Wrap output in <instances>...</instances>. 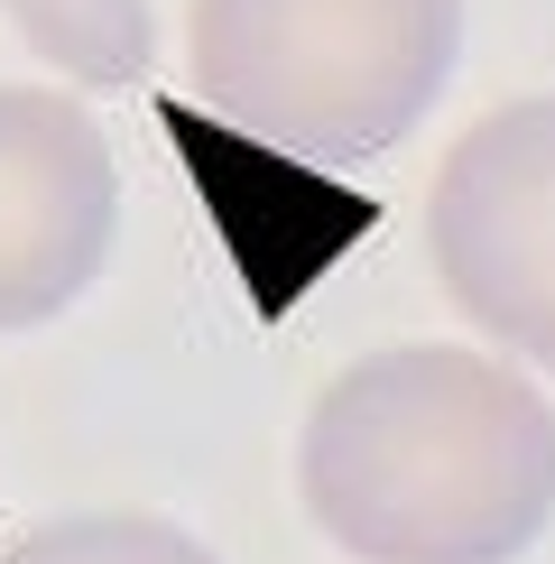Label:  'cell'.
Masks as SVG:
<instances>
[{
  "mask_svg": "<svg viewBox=\"0 0 555 564\" xmlns=\"http://www.w3.org/2000/svg\"><path fill=\"white\" fill-rule=\"evenodd\" d=\"M296 500L352 564H519L555 528V398L481 343H389L315 389Z\"/></svg>",
  "mask_w": 555,
  "mask_h": 564,
  "instance_id": "obj_1",
  "label": "cell"
},
{
  "mask_svg": "<svg viewBox=\"0 0 555 564\" xmlns=\"http://www.w3.org/2000/svg\"><path fill=\"white\" fill-rule=\"evenodd\" d=\"M185 84L296 167H370L435 121L463 0H185Z\"/></svg>",
  "mask_w": 555,
  "mask_h": 564,
  "instance_id": "obj_2",
  "label": "cell"
},
{
  "mask_svg": "<svg viewBox=\"0 0 555 564\" xmlns=\"http://www.w3.org/2000/svg\"><path fill=\"white\" fill-rule=\"evenodd\" d=\"M426 269L481 351L555 380V93L454 130L426 185Z\"/></svg>",
  "mask_w": 555,
  "mask_h": 564,
  "instance_id": "obj_3",
  "label": "cell"
},
{
  "mask_svg": "<svg viewBox=\"0 0 555 564\" xmlns=\"http://www.w3.org/2000/svg\"><path fill=\"white\" fill-rule=\"evenodd\" d=\"M121 241V158L65 84L0 75V334L92 296Z\"/></svg>",
  "mask_w": 555,
  "mask_h": 564,
  "instance_id": "obj_4",
  "label": "cell"
},
{
  "mask_svg": "<svg viewBox=\"0 0 555 564\" xmlns=\"http://www.w3.org/2000/svg\"><path fill=\"white\" fill-rule=\"evenodd\" d=\"M0 19L46 65V84H65V93H121L157 65L149 0H0Z\"/></svg>",
  "mask_w": 555,
  "mask_h": 564,
  "instance_id": "obj_5",
  "label": "cell"
},
{
  "mask_svg": "<svg viewBox=\"0 0 555 564\" xmlns=\"http://www.w3.org/2000/svg\"><path fill=\"white\" fill-rule=\"evenodd\" d=\"M0 564H222V555L167 509H65V519L10 536Z\"/></svg>",
  "mask_w": 555,
  "mask_h": 564,
  "instance_id": "obj_6",
  "label": "cell"
}]
</instances>
